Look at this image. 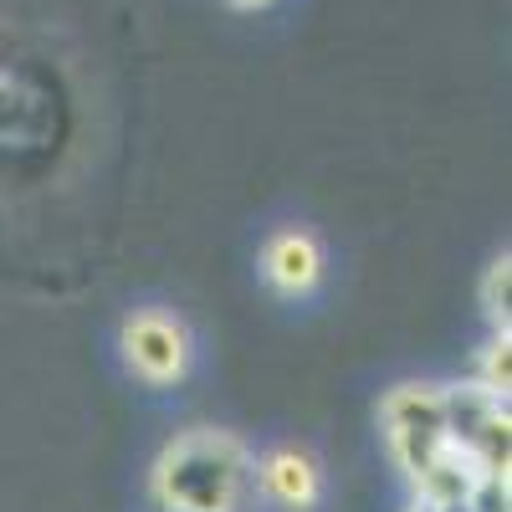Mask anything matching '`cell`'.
I'll use <instances>...</instances> for the list:
<instances>
[{
  "mask_svg": "<svg viewBox=\"0 0 512 512\" xmlns=\"http://www.w3.org/2000/svg\"><path fill=\"white\" fill-rule=\"evenodd\" d=\"M251 477V456L231 431H185L175 436L154 472H149V492L164 512H236L241 492Z\"/></svg>",
  "mask_w": 512,
  "mask_h": 512,
  "instance_id": "obj_1",
  "label": "cell"
},
{
  "mask_svg": "<svg viewBox=\"0 0 512 512\" xmlns=\"http://www.w3.org/2000/svg\"><path fill=\"white\" fill-rule=\"evenodd\" d=\"M379 431H384V446H390V456L400 461L405 477L425 472L451 446L441 390L436 384H400V390H390L379 405Z\"/></svg>",
  "mask_w": 512,
  "mask_h": 512,
  "instance_id": "obj_2",
  "label": "cell"
},
{
  "mask_svg": "<svg viewBox=\"0 0 512 512\" xmlns=\"http://www.w3.org/2000/svg\"><path fill=\"white\" fill-rule=\"evenodd\" d=\"M123 354L149 384H169L190 364V338L169 313H139L123 323Z\"/></svg>",
  "mask_w": 512,
  "mask_h": 512,
  "instance_id": "obj_3",
  "label": "cell"
},
{
  "mask_svg": "<svg viewBox=\"0 0 512 512\" xmlns=\"http://www.w3.org/2000/svg\"><path fill=\"white\" fill-rule=\"evenodd\" d=\"M262 272L282 297H303L323 277V251L308 231H282V236H272V246L262 256Z\"/></svg>",
  "mask_w": 512,
  "mask_h": 512,
  "instance_id": "obj_4",
  "label": "cell"
},
{
  "mask_svg": "<svg viewBox=\"0 0 512 512\" xmlns=\"http://www.w3.org/2000/svg\"><path fill=\"white\" fill-rule=\"evenodd\" d=\"M441 410H446V441L472 456V446L482 441L487 425L507 410V400L492 395L482 379H472V384H451V390H441Z\"/></svg>",
  "mask_w": 512,
  "mask_h": 512,
  "instance_id": "obj_5",
  "label": "cell"
},
{
  "mask_svg": "<svg viewBox=\"0 0 512 512\" xmlns=\"http://www.w3.org/2000/svg\"><path fill=\"white\" fill-rule=\"evenodd\" d=\"M256 482H262V492L277 507H287V512H308L318 502V466L303 451H272V456H262Z\"/></svg>",
  "mask_w": 512,
  "mask_h": 512,
  "instance_id": "obj_6",
  "label": "cell"
},
{
  "mask_svg": "<svg viewBox=\"0 0 512 512\" xmlns=\"http://www.w3.org/2000/svg\"><path fill=\"white\" fill-rule=\"evenodd\" d=\"M482 477V466L466 456V451H456V446H446L425 472H415L410 482H415V502H431V507H451V502H466V492H472V482Z\"/></svg>",
  "mask_w": 512,
  "mask_h": 512,
  "instance_id": "obj_7",
  "label": "cell"
},
{
  "mask_svg": "<svg viewBox=\"0 0 512 512\" xmlns=\"http://www.w3.org/2000/svg\"><path fill=\"white\" fill-rule=\"evenodd\" d=\"M482 384H487L492 395H502V400L512 390V338H507V328H497V338H492L487 354H482Z\"/></svg>",
  "mask_w": 512,
  "mask_h": 512,
  "instance_id": "obj_8",
  "label": "cell"
},
{
  "mask_svg": "<svg viewBox=\"0 0 512 512\" xmlns=\"http://www.w3.org/2000/svg\"><path fill=\"white\" fill-rule=\"evenodd\" d=\"M507 287H512V267H507V256L502 262H492L487 282H482V308L497 328H507Z\"/></svg>",
  "mask_w": 512,
  "mask_h": 512,
  "instance_id": "obj_9",
  "label": "cell"
},
{
  "mask_svg": "<svg viewBox=\"0 0 512 512\" xmlns=\"http://www.w3.org/2000/svg\"><path fill=\"white\" fill-rule=\"evenodd\" d=\"M466 507L472 512H512V487H507V477H477L472 482V492H466Z\"/></svg>",
  "mask_w": 512,
  "mask_h": 512,
  "instance_id": "obj_10",
  "label": "cell"
},
{
  "mask_svg": "<svg viewBox=\"0 0 512 512\" xmlns=\"http://www.w3.org/2000/svg\"><path fill=\"white\" fill-rule=\"evenodd\" d=\"M226 6H236V11H262V6H272V0H226Z\"/></svg>",
  "mask_w": 512,
  "mask_h": 512,
  "instance_id": "obj_11",
  "label": "cell"
},
{
  "mask_svg": "<svg viewBox=\"0 0 512 512\" xmlns=\"http://www.w3.org/2000/svg\"><path fill=\"white\" fill-rule=\"evenodd\" d=\"M410 512H441V507H431V502H415Z\"/></svg>",
  "mask_w": 512,
  "mask_h": 512,
  "instance_id": "obj_12",
  "label": "cell"
},
{
  "mask_svg": "<svg viewBox=\"0 0 512 512\" xmlns=\"http://www.w3.org/2000/svg\"><path fill=\"white\" fill-rule=\"evenodd\" d=\"M441 512H472V507H466V502H451V507H441Z\"/></svg>",
  "mask_w": 512,
  "mask_h": 512,
  "instance_id": "obj_13",
  "label": "cell"
}]
</instances>
